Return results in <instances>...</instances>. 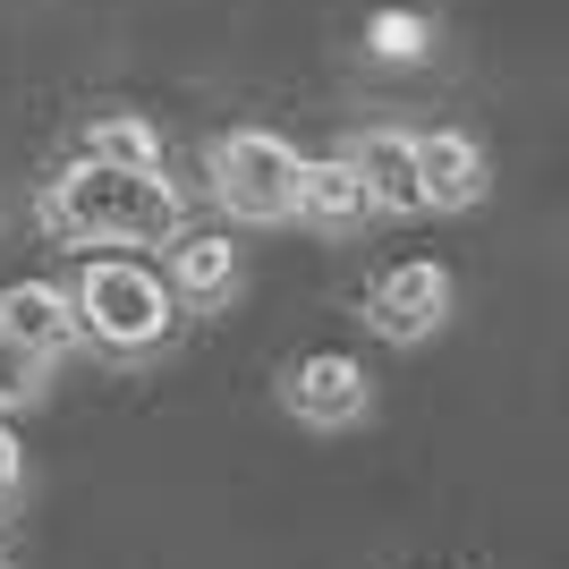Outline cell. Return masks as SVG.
Here are the masks:
<instances>
[{
  "instance_id": "cell-1",
  "label": "cell",
  "mask_w": 569,
  "mask_h": 569,
  "mask_svg": "<svg viewBox=\"0 0 569 569\" xmlns=\"http://www.w3.org/2000/svg\"><path fill=\"white\" fill-rule=\"evenodd\" d=\"M43 230L69 247H170L188 230V204L162 170H111L77 153L43 188Z\"/></svg>"
},
{
  "instance_id": "cell-2",
  "label": "cell",
  "mask_w": 569,
  "mask_h": 569,
  "mask_svg": "<svg viewBox=\"0 0 569 569\" xmlns=\"http://www.w3.org/2000/svg\"><path fill=\"white\" fill-rule=\"evenodd\" d=\"M69 307H77V332L102 340V349H119V357H144V349H162V340L179 332L170 281L153 263H137V256H94L77 272Z\"/></svg>"
},
{
  "instance_id": "cell-3",
  "label": "cell",
  "mask_w": 569,
  "mask_h": 569,
  "mask_svg": "<svg viewBox=\"0 0 569 569\" xmlns=\"http://www.w3.org/2000/svg\"><path fill=\"white\" fill-rule=\"evenodd\" d=\"M204 170H213L221 213H238V221H289V204H298V144L272 137V128H230V137H213Z\"/></svg>"
},
{
  "instance_id": "cell-4",
  "label": "cell",
  "mask_w": 569,
  "mask_h": 569,
  "mask_svg": "<svg viewBox=\"0 0 569 569\" xmlns=\"http://www.w3.org/2000/svg\"><path fill=\"white\" fill-rule=\"evenodd\" d=\"M442 315H451V272H442L433 256L391 263V272H375V289H366V323H375L382 340H400V349L433 340Z\"/></svg>"
},
{
  "instance_id": "cell-5",
  "label": "cell",
  "mask_w": 569,
  "mask_h": 569,
  "mask_svg": "<svg viewBox=\"0 0 569 569\" xmlns=\"http://www.w3.org/2000/svg\"><path fill=\"white\" fill-rule=\"evenodd\" d=\"M281 408L298 417V426H315V433H340V426H357V417L375 408V382H366L357 357L315 349V357H298V366L281 375Z\"/></svg>"
},
{
  "instance_id": "cell-6",
  "label": "cell",
  "mask_w": 569,
  "mask_h": 569,
  "mask_svg": "<svg viewBox=\"0 0 569 569\" xmlns=\"http://www.w3.org/2000/svg\"><path fill=\"white\" fill-rule=\"evenodd\" d=\"M340 153H349V170L366 179L375 213H426V188H417V137H408V128H357Z\"/></svg>"
},
{
  "instance_id": "cell-7",
  "label": "cell",
  "mask_w": 569,
  "mask_h": 569,
  "mask_svg": "<svg viewBox=\"0 0 569 569\" xmlns=\"http://www.w3.org/2000/svg\"><path fill=\"white\" fill-rule=\"evenodd\" d=\"M485 144L459 137V128H433L417 137V188H426V213H468L476 196H485Z\"/></svg>"
},
{
  "instance_id": "cell-8",
  "label": "cell",
  "mask_w": 569,
  "mask_h": 569,
  "mask_svg": "<svg viewBox=\"0 0 569 569\" xmlns=\"http://www.w3.org/2000/svg\"><path fill=\"white\" fill-rule=\"evenodd\" d=\"M289 213H307L315 230H366V221H375V196H366V179H357L349 170V153H298V204H289Z\"/></svg>"
},
{
  "instance_id": "cell-9",
  "label": "cell",
  "mask_w": 569,
  "mask_h": 569,
  "mask_svg": "<svg viewBox=\"0 0 569 569\" xmlns=\"http://www.w3.org/2000/svg\"><path fill=\"white\" fill-rule=\"evenodd\" d=\"M0 332L9 340H26V349L34 357H51V366H60V357L77 349V307H69V289H51V281H9L0 289Z\"/></svg>"
},
{
  "instance_id": "cell-10",
  "label": "cell",
  "mask_w": 569,
  "mask_h": 569,
  "mask_svg": "<svg viewBox=\"0 0 569 569\" xmlns=\"http://www.w3.org/2000/svg\"><path fill=\"white\" fill-rule=\"evenodd\" d=\"M162 281H170L179 307H221V298L238 289V247L213 238V230H179L170 238V272Z\"/></svg>"
},
{
  "instance_id": "cell-11",
  "label": "cell",
  "mask_w": 569,
  "mask_h": 569,
  "mask_svg": "<svg viewBox=\"0 0 569 569\" xmlns=\"http://www.w3.org/2000/svg\"><path fill=\"white\" fill-rule=\"evenodd\" d=\"M86 162H111V170H162V137H153V119L137 111H94L86 119V137H77Z\"/></svg>"
},
{
  "instance_id": "cell-12",
  "label": "cell",
  "mask_w": 569,
  "mask_h": 569,
  "mask_svg": "<svg viewBox=\"0 0 569 569\" xmlns=\"http://www.w3.org/2000/svg\"><path fill=\"white\" fill-rule=\"evenodd\" d=\"M43 382H51V357H34L26 340L0 332V417L26 408V400H43Z\"/></svg>"
},
{
  "instance_id": "cell-13",
  "label": "cell",
  "mask_w": 569,
  "mask_h": 569,
  "mask_svg": "<svg viewBox=\"0 0 569 569\" xmlns=\"http://www.w3.org/2000/svg\"><path fill=\"white\" fill-rule=\"evenodd\" d=\"M18 485H26V442H18L9 426H0V501L18 493Z\"/></svg>"
},
{
  "instance_id": "cell-14",
  "label": "cell",
  "mask_w": 569,
  "mask_h": 569,
  "mask_svg": "<svg viewBox=\"0 0 569 569\" xmlns=\"http://www.w3.org/2000/svg\"><path fill=\"white\" fill-rule=\"evenodd\" d=\"M382 51L400 60V51H417V18H382Z\"/></svg>"
},
{
  "instance_id": "cell-15",
  "label": "cell",
  "mask_w": 569,
  "mask_h": 569,
  "mask_svg": "<svg viewBox=\"0 0 569 569\" xmlns=\"http://www.w3.org/2000/svg\"><path fill=\"white\" fill-rule=\"evenodd\" d=\"M0 561H9V501H0Z\"/></svg>"
},
{
  "instance_id": "cell-16",
  "label": "cell",
  "mask_w": 569,
  "mask_h": 569,
  "mask_svg": "<svg viewBox=\"0 0 569 569\" xmlns=\"http://www.w3.org/2000/svg\"><path fill=\"white\" fill-rule=\"evenodd\" d=\"M0 569H9V561H0Z\"/></svg>"
}]
</instances>
